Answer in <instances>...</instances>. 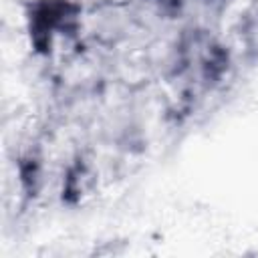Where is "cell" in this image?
Returning <instances> with one entry per match:
<instances>
[{"instance_id": "3", "label": "cell", "mask_w": 258, "mask_h": 258, "mask_svg": "<svg viewBox=\"0 0 258 258\" xmlns=\"http://www.w3.org/2000/svg\"><path fill=\"white\" fill-rule=\"evenodd\" d=\"M157 2L163 4V6H171V8H177L181 4V0H157Z\"/></svg>"}, {"instance_id": "2", "label": "cell", "mask_w": 258, "mask_h": 258, "mask_svg": "<svg viewBox=\"0 0 258 258\" xmlns=\"http://www.w3.org/2000/svg\"><path fill=\"white\" fill-rule=\"evenodd\" d=\"M97 185V169L85 155H77L64 169L60 198L62 204L77 206L81 204Z\"/></svg>"}, {"instance_id": "1", "label": "cell", "mask_w": 258, "mask_h": 258, "mask_svg": "<svg viewBox=\"0 0 258 258\" xmlns=\"http://www.w3.org/2000/svg\"><path fill=\"white\" fill-rule=\"evenodd\" d=\"M24 22L32 52L52 56L58 44L81 38L83 6L77 0H30L24 6Z\"/></svg>"}]
</instances>
